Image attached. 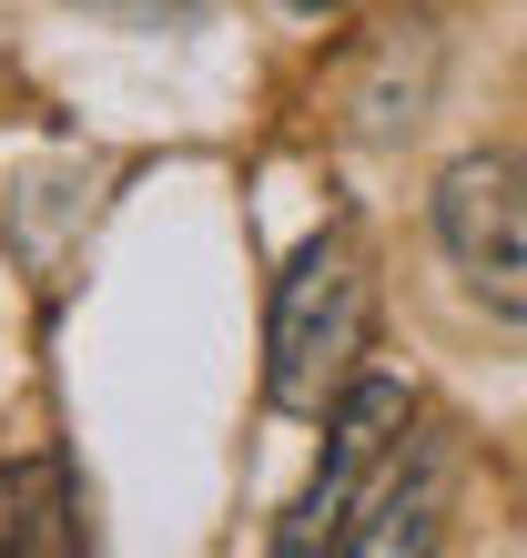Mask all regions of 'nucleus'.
Returning a JSON list of instances; mask_svg holds the SVG:
<instances>
[{"instance_id": "obj_1", "label": "nucleus", "mask_w": 527, "mask_h": 558, "mask_svg": "<svg viewBox=\"0 0 527 558\" xmlns=\"http://www.w3.org/2000/svg\"><path fill=\"white\" fill-rule=\"evenodd\" d=\"M274 366H264V397L284 416H324L355 376V345H366V275H355L345 234H305L294 265L274 284Z\"/></svg>"}, {"instance_id": "obj_2", "label": "nucleus", "mask_w": 527, "mask_h": 558, "mask_svg": "<svg viewBox=\"0 0 527 558\" xmlns=\"http://www.w3.org/2000/svg\"><path fill=\"white\" fill-rule=\"evenodd\" d=\"M437 254L487 315L527 325V153H467L437 173Z\"/></svg>"}, {"instance_id": "obj_3", "label": "nucleus", "mask_w": 527, "mask_h": 558, "mask_svg": "<svg viewBox=\"0 0 527 558\" xmlns=\"http://www.w3.org/2000/svg\"><path fill=\"white\" fill-rule=\"evenodd\" d=\"M395 447H406V386H395V376H345V397L324 407V468H315L305 498H294V518L274 529V548H284V558L345 548V518H355L366 477L385 468Z\"/></svg>"}, {"instance_id": "obj_4", "label": "nucleus", "mask_w": 527, "mask_h": 558, "mask_svg": "<svg viewBox=\"0 0 527 558\" xmlns=\"http://www.w3.org/2000/svg\"><path fill=\"white\" fill-rule=\"evenodd\" d=\"M112 11H193V0H112Z\"/></svg>"}, {"instance_id": "obj_5", "label": "nucleus", "mask_w": 527, "mask_h": 558, "mask_svg": "<svg viewBox=\"0 0 527 558\" xmlns=\"http://www.w3.org/2000/svg\"><path fill=\"white\" fill-rule=\"evenodd\" d=\"M284 11H305V21H324V11H345V0H284Z\"/></svg>"}]
</instances>
